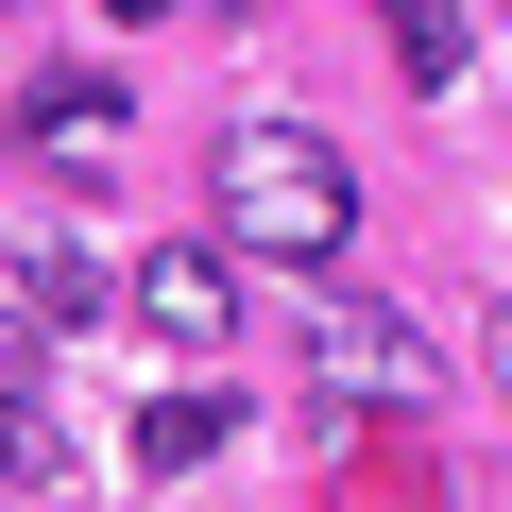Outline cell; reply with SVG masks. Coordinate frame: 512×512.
Wrapping results in <instances>:
<instances>
[{"mask_svg":"<svg viewBox=\"0 0 512 512\" xmlns=\"http://www.w3.org/2000/svg\"><path fill=\"white\" fill-rule=\"evenodd\" d=\"M308 359H325V393H376V410H410V393H427V342H410V325H393V308H376V325H359V308H342V325H325V342H308Z\"/></svg>","mask_w":512,"mask_h":512,"instance_id":"obj_3","label":"cell"},{"mask_svg":"<svg viewBox=\"0 0 512 512\" xmlns=\"http://www.w3.org/2000/svg\"><path fill=\"white\" fill-rule=\"evenodd\" d=\"M0 478H52V427H35L18 393H0Z\"/></svg>","mask_w":512,"mask_h":512,"instance_id":"obj_9","label":"cell"},{"mask_svg":"<svg viewBox=\"0 0 512 512\" xmlns=\"http://www.w3.org/2000/svg\"><path fill=\"white\" fill-rule=\"evenodd\" d=\"M495 376H512V308H495Z\"/></svg>","mask_w":512,"mask_h":512,"instance_id":"obj_11","label":"cell"},{"mask_svg":"<svg viewBox=\"0 0 512 512\" xmlns=\"http://www.w3.org/2000/svg\"><path fill=\"white\" fill-rule=\"evenodd\" d=\"M103 18H171V0H103Z\"/></svg>","mask_w":512,"mask_h":512,"instance_id":"obj_10","label":"cell"},{"mask_svg":"<svg viewBox=\"0 0 512 512\" xmlns=\"http://www.w3.org/2000/svg\"><path fill=\"white\" fill-rule=\"evenodd\" d=\"M18 274H35V308H52V325H86V308H103V256H69V239H35Z\"/></svg>","mask_w":512,"mask_h":512,"instance_id":"obj_7","label":"cell"},{"mask_svg":"<svg viewBox=\"0 0 512 512\" xmlns=\"http://www.w3.org/2000/svg\"><path fill=\"white\" fill-rule=\"evenodd\" d=\"M18 137H35L52 171H69V154H103V137H120V86H103V69H52V86H18Z\"/></svg>","mask_w":512,"mask_h":512,"instance_id":"obj_4","label":"cell"},{"mask_svg":"<svg viewBox=\"0 0 512 512\" xmlns=\"http://www.w3.org/2000/svg\"><path fill=\"white\" fill-rule=\"evenodd\" d=\"M205 205H222L239 256H274V274H342V239H359V171H342L308 120H222Z\"/></svg>","mask_w":512,"mask_h":512,"instance_id":"obj_1","label":"cell"},{"mask_svg":"<svg viewBox=\"0 0 512 512\" xmlns=\"http://www.w3.org/2000/svg\"><path fill=\"white\" fill-rule=\"evenodd\" d=\"M137 325H171V342H222V325H239V256H222V239H171V256H137Z\"/></svg>","mask_w":512,"mask_h":512,"instance_id":"obj_2","label":"cell"},{"mask_svg":"<svg viewBox=\"0 0 512 512\" xmlns=\"http://www.w3.org/2000/svg\"><path fill=\"white\" fill-rule=\"evenodd\" d=\"M35 342H52V308H35V274H0V393L35 376Z\"/></svg>","mask_w":512,"mask_h":512,"instance_id":"obj_8","label":"cell"},{"mask_svg":"<svg viewBox=\"0 0 512 512\" xmlns=\"http://www.w3.org/2000/svg\"><path fill=\"white\" fill-rule=\"evenodd\" d=\"M205 444H222V393H154V410H137V461H154V478H188Z\"/></svg>","mask_w":512,"mask_h":512,"instance_id":"obj_6","label":"cell"},{"mask_svg":"<svg viewBox=\"0 0 512 512\" xmlns=\"http://www.w3.org/2000/svg\"><path fill=\"white\" fill-rule=\"evenodd\" d=\"M376 18H393V69L410 86H461V0H376Z\"/></svg>","mask_w":512,"mask_h":512,"instance_id":"obj_5","label":"cell"}]
</instances>
